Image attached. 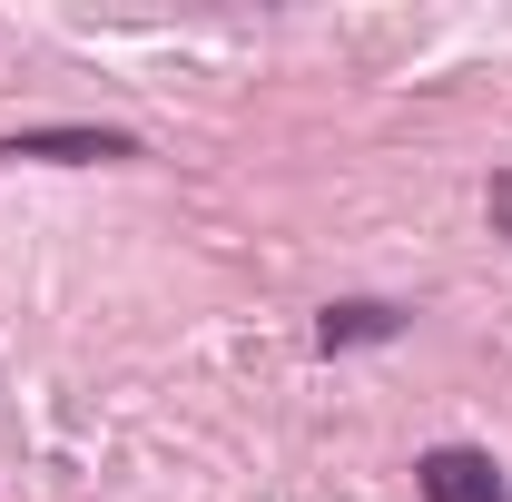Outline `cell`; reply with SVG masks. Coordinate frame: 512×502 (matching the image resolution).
Masks as SVG:
<instances>
[{"mask_svg": "<svg viewBox=\"0 0 512 502\" xmlns=\"http://www.w3.org/2000/svg\"><path fill=\"white\" fill-rule=\"evenodd\" d=\"M414 493L424 502H512V483H503V463L483 443H434L414 463Z\"/></svg>", "mask_w": 512, "mask_h": 502, "instance_id": "obj_1", "label": "cell"}, {"mask_svg": "<svg viewBox=\"0 0 512 502\" xmlns=\"http://www.w3.org/2000/svg\"><path fill=\"white\" fill-rule=\"evenodd\" d=\"M404 335V306H384V296H345V306L316 315V345L325 355H355V345H394Z\"/></svg>", "mask_w": 512, "mask_h": 502, "instance_id": "obj_3", "label": "cell"}, {"mask_svg": "<svg viewBox=\"0 0 512 502\" xmlns=\"http://www.w3.org/2000/svg\"><path fill=\"white\" fill-rule=\"evenodd\" d=\"M0 158H50V168H99V158H138L128 128H20L0 138Z\"/></svg>", "mask_w": 512, "mask_h": 502, "instance_id": "obj_2", "label": "cell"}, {"mask_svg": "<svg viewBox=\"0 0 512 502\" xmlns=\"http://www.w3.org/2000/svg\"><path fill=\"white\" fill-rule=\"evenodd\" d=\"M483 207H493V237H512V168H493V188H483Z\"/></svg>", "mask_w": 512, "mask_h": 502, "instance_id": "obj_4", "label": "cell"}]
</instances>
